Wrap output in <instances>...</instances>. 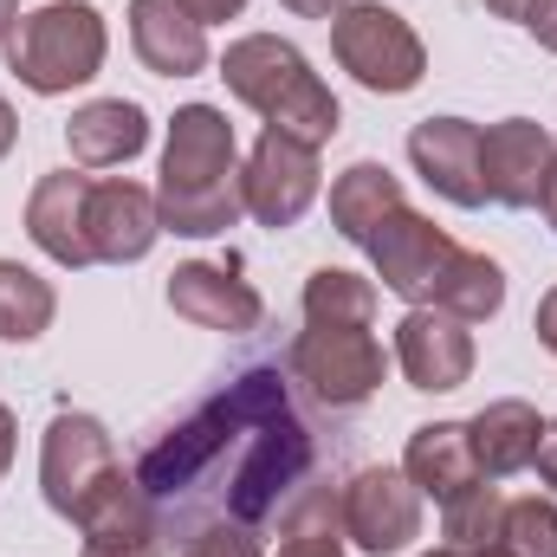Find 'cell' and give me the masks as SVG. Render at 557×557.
Listing matches in <instances>:
<instances>
[{
    "mask_svg": "<svg viewBox=\"0 0 557 557\" xmlns=\"http://www.w3.org/2000/svg\"><path fill=\"white\" fill-rule=\"evenodd\" d=\"M467 441H473V460L486 480H506V473H525L539 460V441H545V416L519 396L506 403H486L480 416L467 421Z\"/></svg>",
    "mask_w": 557,
    "mask_h": 557,
    "instance_id": "ffe728a7",
    "label": "cell"
},
{
    "mask_svg": "<svg viewBox=\"0 0 557 557\" xmlns=\"http://www.w3.org/2000/svg\"><path fill=\"white\" fill-rule=\"evenodd\" d=\"M13 441H20V421H13L7 403H0V480H7V467H13Z\"/></svg>",
    "mask_w": 557,
    "mask_h": 557,
    "instance_id": "836d02e7",
    "label": "cell"
},
{
    "mask_svg": "<svg viewBox=\"0 0 557 557\" xmlns=\"http://www.w3.org/2000/svg\"><path fill=\"white\" fill-rule=\"evenodd\" d=\"M499 545L512 557H557V499L532 493V499H506V525Z\"/></svg>",
    "mask_w": 557,
    "mask_h": 557,
    "instance_id": "484cf974",
    "label": "cell"
},
{
    "mask_svg": "<svg viewBox=\"0 0 557 557\" xmlns=\"http://www.w3.org/2000/svg\"><path fill=\"white\" fill-rule=\"evenodd\" d=\"M221 78H227V91H234L253 117H267L273 131H292V137L318 143V149L337 137V124H344L331 85H324V78L311 72V59H305L292 39H278V33H247V39H234L227 59H221Z\"/></svg>",
    "mask_w": 557,
    "mask_h": 557,
    "instance_id": "7a4b0ae2",
    "label": "cell"
},
{
    "mask_svg": "<svg viewBox=\"0 0 557 557\" xmlns=\"http://www.w3.org/2000/svg\"><path fill=\"white\" fill-rule=\"evenodd\" d=\"M91 260L104 267H137L149 260V247L162 240V214H156V188H143L131 175H104L91 182Z\"/></svg>",
    "mask_w": 557,
    "mask_h": 557,
    "instance_id": "5bb4252c",
    "label": "cell"
},
{
    "mask_svg": "<svg viewBox=\"0 0 557 557\" xmlns=\"http://www.w3.org/2000/svg\"><path fill=\"white\" fill-rule=\"evenodd\" d=\"M131 52L156 78H195L208 72V26L182 0H131Z\"/></svg>",
    "mask_w": 557,
    "mask_h": 557,
    "instance_id": "e0dca14e",
    "label": "cell"
},
{
    "mask_svg": "<svg viewBox=\"0 0 557 557\" xmlns=\"http://www.w3.org/2000/svg\"><path fill=\"white\" fill-rule=\"evenodd\" d=\"M117 473V441L98 416H78V409H59L46 421V441H39V493L59 519H78L85 499Z\"/></svg>",
    "mask_w": 557,
    "mask_h": 557,
    "instance_id": "5b68a950",
    "label": "cell"
},
{
    "mask_svg": "<svg viewBox=\"0 0 557 557\" xmlns=\"http://www.w3.org/2000/svg\"><path fill=\"white\" fill-rule=\"evenodd\" d=\"M539 208H545V221H552V234H557V169H552V182H545V201Z\"/></svg>",
    "mask_w": 557,
    "mask_h": 557,
    "instance_id": "8d00e7d4",
    "label": "cell"
},
{
    "mask_svg": "<svg viewBox=\"0 0 557 557\" xmlns=\"http://www.w3.org/2000/svg\"><path fill=\"white\" fill-rule=\"evenodd\" d=\"M396 363L421 396H454L473 376V331L441 311V305H409V318L396 324Z\"/></svg>",
    "mask_w": 557,
    "mask_h": 557,
    "instance_id": "8fae6325",
    "label": "cell"
},
{
    "mask_svg": "<svg viewBox=\"0 0 557 557\" xmlns=\"http://www.w3.org/2000/svg\"><path fill=\"white\" fill-rule=\"evenodd\" d=\"M396 208H409L403 201V182L389 175V162H350L337 182H331V227L344 234V240H370Z\"/></svg>",
    "mask_w": 557,
    "mask_h": 557,
    "instance_id": "44dd1931",
    "label": "cell"
},
{
    "mask_svg": "<svg viewBox=\"0 0 557 557\" xmlns=\"http://www.w3.org/2000/svg\"><path fill=\"white\" fill-rule=\"evenodd\" d=\"M499 525H506V493H499L493 480H473L467 493H454V499L441 506V539H447L454 552H486V545H499Z\"/></svg>",
    "mask_w": 557,
    "mask_h": 557,
    "instance_id": "d4e9b609",
    "label": "cell"
},
{
    "mask_svg": "<svg viewBox=\"0 0 557 557\" xmlns=\"http://www.w3.org/2000/svg\"><path fill=\"white\" fill-rule=\"evenodd\" d=\"M278 557H344V532L337 525H298L278 545Z\"/></svg>",
    "mask_w": 557,
    "mask_h": 557,
    "instance_id": "83f0119b",
    "label": "cell"
},
{
    "mask_svg": "<svg viewBox=\"0 0 557 557\" xmlns=\"http://www.w3.org/2000/svg\"><path fill=\"white\" fill-rule=\"evenodd\" d=\"M337 532L370 557H396L421 539V493L403 467H363L337 493Z\"/></svg>",
    "mask_w": 557,
    "mask_h": 557,
    "instance_id": "ba28073f",
    "label": "cell"
},
{
    "mask_svg": "<svg viewBox=\"0 0 557 557\" xmlns=\"http://www.w3.org/2000/svg\"><path fill=\"white\" fill-rule=\"evenodd\" d=\"M403 473H409V486H416L421 499H434V506H447L454 493H467L473 480H486L480 460H473L467 421H428V428H416L409 447H403Z\"/></svg>",
    "mask_w": 557,
    "mask_h": 557,
    "instance_id": "d6986e66",
    "label": "cell"
},
{
    "mask_svg": "<svg viewBox=\"0 0 557 557\" xmlns=\"http://www.w3.org/2000/svg\"><path fill=\"white\" fill-rule=\"evenodd\" d=\"M65 149L78 169H117V162H137L149 149V111L131 98H91L72 111L65 124Z\"/></svg>",
    "mask_w": 557,
    "mask_h": 557,
    "instance_id": "ac0fdd59",
    "label": "cell"
},
{
    "mask_svg": "<svg viewBox=\"0 0 557 557\" xmlns=\"http://www.w3.org/2000/svg\"><path fill=\"white\" fill-rule=\"evenodd\" d=\"M13 26H20V0H0V39H7Z\"/></svg>",
    "mask_w": 557,
    "mask_h": 557,
    "instance_id": "74e56055",
    "label": "cell"
},
{
    "mask_svg": "<svg viewBox=\"0 0 557 557\" xmlns=\"http://www.w3.org/2000/svg\"><path fill=\"white\" fill-rule=\"evenodd\" d=\"M421 557H467V552H454V545H441V552H421Z\"/></svg>",
    "mask_w": 557,
    "mask_h": 557,
    "instance_id": "ab89813d",
    "label": "cell"
},
{
    "mask_svg": "<svg viewBox=\"0 0 557 557\" xmlns=\"http://www.w3.org/2000/svg\"><path fill=\"white\" fill-rule=\"evenodd\" d=\"M318 143L292 137V131H260L253 156L240 162V201L260 227H298L305 208L318 201Z\"/></svg>",
    "mask_w": 557,
    "mask_h": 557,
    "instance_id": "52a82bcc",
    "label": "cell"
},
{
    "mask_svg": "<svg viewBox=\"0 0 557 557\" xmlns=\"http://www.w3.org/2000/svg\"><path fill=\"white\" fill-rule=\"evenodd\" d=\"M85 208H91V175H78V169L39 175L33 195H26V240L52 267H72V273L98 267L91 260V221H85Z\"/></svg>",
    "mask_w": 557,
    "mask_h": 557,
    "instance_id": "4fadbf2b",
    "label": "cell"
},
{
    "mask_svg": "<svg viewBox=\"0 0 557 557\" xmlns=\"http://www.w3.org/2000/svg\"><path fill=\"white\" fill-rule=\"evenodd\" d=\"M486 13H499V20H519V26H525V13H532V0H486Z\"/></svg>",
    "mask_w": 557,
    "mask_h": 557,
    "instance_id": "d590c367",
    "label": "cell"
},
{
    "mask_svg": "<svg viewBox=\"0 0 557 557\" xmlns=\"http://www.w3.org/2000/svg\"><path fill=\"white\" fill-rule=\"evenodd\" d=\"M376 318V278L318 267L305 278V324H370Z\"/></svg>",
    "mask_w": 557,
    "mask_h": 557,
    "instance_id": "cb8c5ba5",
    "label": "cell"
},
{
    "mask_svg": "<svg viewBox=\"0 0 557 557\" xmlns=\"http://www.w3.org/2000/svg\"><path fill=\"white\" fill-rule=\"evenodd\" d=\"M182 557H260V539H253L247 525L208 519V525H195V532H188V545H182Z\"/></svg>",
    "mask_w": 557,
    "mask_h": 557,
    "instance_id": "4316f807",
    "label": "cell"
},
{
    "mask_svg": "<svg viewBox=\"0 0 557 557\" xmlns=\"http://www.w3.org/2000/svg\"><path fill=\"white\" fill-rule=\"evenodd\" d=\"M285 13H298V20H337L350 0H278Z\"/></svg>",
    "mask_w": 557,
    "mask_h": 557,
    "instance_id": "d6a6232c",
    "label": "cell"
},
{
    "mask_svg": "<svg viewBox=\"0 0 557 557\" xmlns=\"http://www.w3.org/2000/svg\"><path fill=\"white\" fill-rule=\"evenodd\" d=\"M59 318L52 278H39L20 260H0V344H39Z\"/></svg>",
    "mask_w": 557,
    "mask_h": 557,
    "instance_id": "603a6c76",
    "label": "cell"
},
{
    "mask_svg": "<svg viewBox=\"0 0 557 557\" xmlns=\"http://www.w3.org/2000/svg\"><path fill=\"white\" fill-rule=\"evenodd\" d=\"M188 7V20H201V26H221V20H240L247 13V0H182Z\"/></svg>",
    "mask_w": 557,
    "mask_h": 557,
    "instance_id": "f546056e",
    "label": "cell"
},
{
    "mask_svg": "<svg viewBox=\"0 0 557 557\" xmlns=\"http://www.w3.org/2000/svg\"><path fill=\"white\" fill-rule=\"evenodd\" d=\"M409 162L416 175L454 208H480L486 182H480V124L467 117H421L409 131Z\"/></svg>",
    "mask_w": 557,
    "mask_h": 557,
    "instance_id": "2e32d148",
    "label": "cell"
},
{
    "mask_svg": "<svg viewBox=\"0 0 557 557\" xmlns=\"http://www.w3.org/2000/svg\"><path fill=\"white\" fill-rule=\"evenodd\" d=\"M363 253H370V267L383 278V292H396V298H409V305H428L441 267L454 260V240H447V227H434L428 214L396 208V214L363 240Z\"/></svg>",
    "mask_w": 557,
    "mask_h": 557,
    "instance_id": "30bf717a",
    "label": "cell"
},
{
    "mask_svg": "<svg viewBox=\"0 0 557 557\" xmlns=\"http://www.w3.org/2000/svg\"><path fill=\"white\" fill-rule=\"evenodd\" d=\"M532 331H539V344H545V350L557 357V285L545 292V298H539V318H532Z\"/></svg>",
    "mask_w": 557,
    "mask_h": 557,
    "instance_id": "1f68e13d",
    "label": "cell"
},
{
    "mask_svg": "<svg viewBox=\"0 0 557 557\" xmlns=\"http://www.w3.org/2000/svg\"><path fill=\"white\" fill-rule=\"evenodd\" d=\"M292 370L298 383H311L318 403L357 409L383 389V344L370 337V324H305L292 344Z\"/></svg>",
    "mask_w": 557,
    "mask_h": 557,
    "instance_id": "8992f818",
    "label": "cell"
},
{
    "mask_svg": "<svg viewBox=\"0 0 557 557\" xmlns=\"http://www.w3.org/2000/svg\"><path fill=\"white\" fill-rule=\"evenodd\" d=\"M104 52H111V26L91 0H46L20 13V26L7 33V72L39 98H65L91 85L104 72Z\"/></svg>",
    "mask_w": 557,
    "mask_h": 557,
    "instance_id": "3957f363",
    "label": "cell"
},
{
    "mask_svg": "<svg viewBox=\"0 0 557 557\" xmlns=\"http://www.w3.org/2000/svg\"><path fill=\"white\" fill-rule=\"evenodd\" d=\"M72 525L85 532L78 557H162L156 506H149L143 480H137V473H124V467H117V473L85 499V512H78Z\"/></svg>",
    "mask_w": 557,
    "mask_h": 557,
    "instance_id": "7c38bea8",
    "label": "cell"
},
{
    "mask_svg": "<svg viewBox=\"0 0 557 557\" xmlns=\"http://www.w3.org/2000/svg\"><path fill=\"white\" fill-rule=\"evenodd\" d=\"M169 311H175V318H188V324H201V331L247 337V331H260L267 298H260L240 273L214 267V260H188V267H175V273H169Z\"/></svg>",
    "mask_w": 557,
    "mask_h": 557,
    "instance_id": "9a60e30c",
    "label": "cell"
},
{
    "mask_svg": "<svg viewBox=\"0 0 557 557\" xmlns=\"http://www.w3.org/2000/svg\"><path fill=\"white\" fill-rule=\"evenodd\" d=\"M441 311H454L460 324H486L499 305H506V267L493 253H473V247H454V260L434 278V298Z\"/></svg>",
    "mask_w": 557,
    "mask_h": 557,
    "instance_id": "7402d4cb",
    "label": "cell"
},
{
    "mask_svg": "<svg viewBox=\"0 0 557 557\" xmlns=\"http://www.w3.org/2000/svg\"><path fill=\"white\" fill-rule=\"evenodd\" d=\"M532 467H539L545 493L557 499V421H545V441H539V460H532Z\"/></svg>",
    "mask_w": 557,
    "mask_h": 557,
    "instance_id": "4dcf8cb0",
    "label": "cell"
},
{
    "mask_svg": "<svg viewBox=\"0 0 557 557\" xmlns=\"http://www.w3.org/2000/svg\"><path fill=\"white\" fill-rule=\"evenodd\" d=\"M557 169V137L532 117H499L480 131V182L493 208H539Z\"/></svg>",
    "mask_w": 557,
    "mask_h": 557,
    "instance_id": "9c48e42d",
    "label": "cell"
},
{
    "mask_svg": "<svg viewBox=\"0 0 557 557\" xmlns=\"http://www.w3.org/2000/svg\"><path fill=\"white\" fill-rule=\"evenodd\" d=\"M525 33H532L545 52H557V0H532V13H525Z\"/></svg>",
    "mask_w": 557,
    "mask_h": 557,
    "instance_id": "f1b7e54d",
    "label": "cell"
},
{
    "mask_svg": "<svg viewBox=\"0 0 557 557\" xmlns=\"http://www.w3.org/2000/svg\"><path fill=\"white\" fill-rule=\"evenodd\" d=\"M13 143H20V117H13V104L0 98V162L13 156Z\"/></svg>",
    "mask_w": 557,
    "mask_h": 557,
    "instance_id": "e575fe53",
    "label": "cell"
},
{
    "mask_svg": "<svg viewBox=\"0 0 557 557\" xmlns=\"http://www.w3.org/2000/svg\"><path fill=\"white\" fill-rule=\"evenodd\" d=\"M467 557H512L506 545H486V552H467Z\"/></svg>",
    "mask_w": 557,
    "mask_h": 557,
    "instance_id": "f35d334b",
    "label": "cell"
},
{
    "mask_svg": "<svg viewBox=\"0 0 557 557\" xmlns=\"http://www.w3.org/2000/svg\"><path fill=\"white\" fill-rule=\"evenodd\" d=\"M331 52H337V65H344L363 91H376V98H403V91H416L421 78H428V46H421V33L396 13V7H383V0H350V7L331 20Z\"/></svg>",
    "mask_w": 557,
    "mask_h": 557,
    "instance_id": "277c9868",
    "label": "cell"
},
{
    "mask_svg": "<svg viewBox=\"0 0 557 557\" xmlns=\"http://www.w3.org/2000/svg\"><path fill=\"white\" fill-rule=\"evenodd\" d=\"M156 214H162V234H182V240H214L247 214V201H240V143H234L227 111L182 104L169 117Z\"/></svg>",
    "mask_w": 557,
    "mask_h": 557,
    "instance_id": "6da1fadb",
    "label": "cell"
}]
</instances>
